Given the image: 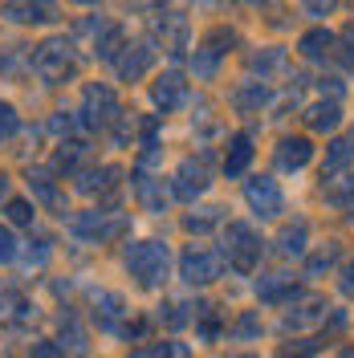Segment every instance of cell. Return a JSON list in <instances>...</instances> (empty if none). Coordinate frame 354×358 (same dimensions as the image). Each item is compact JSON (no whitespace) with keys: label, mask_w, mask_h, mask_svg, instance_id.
<instances>
[{"label":"cell","mask_w":354,"mask_h":358,"mask_svg":"<svg viewBox=\"0 0 354 358\" xmlns=\"http://www.w3.org/2000/svg\"><path fill=\"white\" fill-rule=\"evenodd\" d=\"M248 203L257 208V216H277L281 212V192L273 179H253L248 183Z\"/></svg>","instance_id":"cell-1"},{"label":"cell","mask_w":354,"mask_h":358,"mask_svg":"<svg viewBox=\"0 0 354 358\" xmlns=\"http://www.w3.org/2000/svg\"><path fill=\"white\" fill-rule=\"evenodd\" d=\"M228 241H232V257H236V265L241 268H253L257 265V232L253 228H244V224H236V228H228Z\"/></svg>","instance_id":"cell-2"},{"label":"cell","mask_w":354,"mask_h":358,"mask_svg":"<svg viewBox=\"0 0 354 358\" xmlns=\"http://www.w3.org/2000/svg\"><path fill=\"white\" fill-rule=\"evenodd\" d=\"M277 159H281V167H306L310 163V143L306 138H285Z\"/></svg>","instance_id":"cell-3"},{"label":"cell","mask_w":354,"mask_h":358,"mask_svg":"<svg viewBox=\"0 0 354 358\" xmlns=\"http://www.w3.org/2000/svg\"><path fill=\"white\" fill-rule=\"evenodd\" d=\"M183 273H187V281H212V277H216V261H212L208 252H187Z\"/></svg>","instance_id":"cell-4"},{"label":"cell","mask_w":354,"mask_h":358,"mask_svg":"<svg viewBox=\"0 0 354 358\" xmlns=\"http://www.w3.org/2000/svg\"><path fill=\"white\" fill-rule=\"evenodd\" d=\"M310 122L313 127H334V122H338V106H313Z\"/></svg>","instance_id":"cell-5"},{"label":"cell","mask_w":354,"mask_h":358,"mask_svg":"<svg viewBox=\"0 0 354 358\" xmlns=\"http://www.w3.org/2000/svg\"><path fill=\"white\" fill-rule=\"evenodd\" d=\"M302 241H306V224L289 228V232H285V252H302Z\"/></svg>","instance_id":"cell-6"},{"label":"cell","mask_w":354,"mask_h":358,"mask_svg":"<svg viewBox=\"0 0 354 358\" xmlns=\"http://www.w3.org/2000/svg\"><path fill=\"white\" fill-rule=\"evenodd\" d=\"M342 289H346V293H354V265L346 268V281H342Z\"/></svg>","instance_id":"cell-7"},{"label":"cell","mask_w":354,"mask_h":358,"mask_svg":"<svg viewBox=\"0 0 354 358\" xmlns=\"http://www.w3.org/2000/svg\"><path fill=\"white\" fill-rule=\"evenodd\" d=\"M338 358H354V346H351V350H342V355H338Z\"/></svg>","instance_id":"cell-8"}]
</instances>
